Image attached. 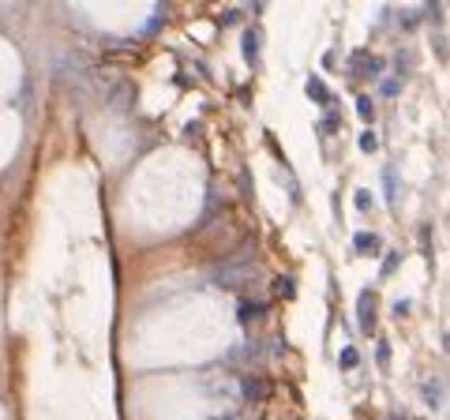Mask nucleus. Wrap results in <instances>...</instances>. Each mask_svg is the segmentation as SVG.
Listing matches in <instances>:
<instances>
[{"label":"nucleus","mask_w":450,"mask_h":420,"mask_svg":"<svg viewBox=\"0 0 450 420\" xmlns=\"http://www.w3.org/2000/svg\"><path fill=\"white\" fill-rule=\"evenodd\" d=\"M372 300H375L372 289H364L361 300H356V311H361V331H364V334H375V323H372Z\"/></svg>","instance_id":"f257e3e1"},{"label":"nucleus","mask_w":450,"mask_h":420,"mask_svg":"<svg viewBox=\"0 0 450 420\" xmlns=\"http://www.w3.org/2000/svg\"><path fill=\"white\" fill-rule=\"evenodd\" d=\"M353 248H356V252H364V255H379L383 241H379L375 233H356V236H353Z\"/></svg>","instance_id":"f03ea898"},{"label":"nucleus","mask_w":450,"mask_h":420,"mask_svg":"<svg viewBox=\"0 0 450 420\" xmlns=\"http://www.w3.org/2000/svg\"><path fill=\"white\" fill-rule=\"evenodd\" d=\"M304 90H308V98H312V101H319V105H330V101H334V98H330V90H326V83H323L319 75H312Z\"/></svg>","instance_id":"7ed1b4c3"},{"label":"nucleus","mask_w":450,"mask_h":420,"mask_svg":"<svg viewBox=\"0 0 450 420\" xmlns=\"http://www.w3.org/2000/svg\"><path fill=\"white\" fill-rule=\"evenodd\" d=\"M379 68H383L379 60H368L364 52H356V57H353V64H349V75H364V72H368V75H375Z\"/></svg>","instance_id":"20e7f679"},{"label":"nucleus","mask_w":450,"mask_h":420,"mask_svg":"<svg viewBox=\"0 0 450 420\" xmlns=\"http://www.w3.org/2000/svg\"><path fill=\"white\" fill-rule=\"evenodd\" d=\"M424 402L432 405V409H439V405H443V387H439V379H428V387H424Z\"/></svg>","instance_id":"39448f33"},{"label":"nucleus","mask_w":450,"mask_h":420,"mask_svg":"<svg viewBox=\"0 0 450 420\" xmlns=\"http://www.w3.org/2000/svg\"><path fill=\"white\" fill-rule=\"evenodd\" d=\"M244 57H248V64H259V34H244Z\"/></svg>","instance_id":"423d86ee"},{"label":"nucleus","mask_w":450,"mask_h":420,"mask_svg":"<svg viewBox=\"0 0 450 420\" xmlns=\"http://www.w3.org/2000/svg\"><path fill=\"white\" fill-rule=\"evenodd\" d=\"M356 113H361V121H372V116H375V105H372V98H368V94L356 98Z\"/></svg>","instance_id":"0eeeda50"},{"label":"nucleus","mask_w":450,"mask_h":420,"mask_svg":"<svg viewBox=\"0 0 450 420\" xmlns=\"http://www.w3.org/2000/svg\"><path fill=\"white\" fill-rule=\"evenodd\" d=\"M356 206H361V210H372V206H375V203H372V192H368V188L356 192Z\"/></svg>","instance_id":"6e6552de"},{"label":"nucleus","mask_w":450,"mask_h":420,"mask_svg":"<svg viewBox=\"0 0 450 420\" xmlns=\"http://www.w3.org/2000/svg\"><path fill=\"white\" fill-rule=\"evenodd\" d=\"M356 360H361V357H356V349L349 346V349H341V368H356Z\"/></svg>","instance_id":"1a4fd4ad"},{"label":"nucleus","mask_w":450,"mask_h":420,"mask_svg":"<svg viewBox=\"0 0 450 420\" xmlns=\"http://www.w3.org/2000/svg\"><path fill=\"white\" fill-rule=\"evenodd\" d=\"M361 150H364V154L375 150V136H372V131H364V136H361Z\"/></svg>","instance_id":"9d476101"},{"label":"nucleus","mask_w":450,"mask_h":420,"mask_svg":"<svg viewBox=\"0 0 450 420\" xmlns=\"http://www.w3.org/2000/svg\"><path fill=\"white\" fill-rule=\"evenodd\" d=\"M383 94H387V98H394V94H398V83H394V79H387V87H383Z\"/></svg>","instance_id":"9b49d317"}]
</instances>
